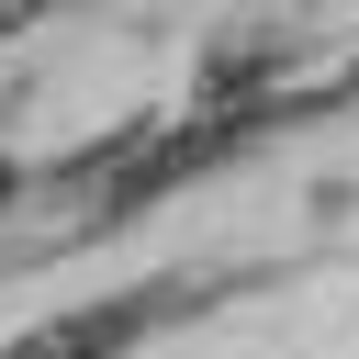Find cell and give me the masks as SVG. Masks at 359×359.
Masks as SVG:
<instances>
[{
    "label": "cell",
    "instance_id": "6da1fadb",
    "mask_svg": "<svg viewBox=\"0 0 359 359\" xmlns=\"http://www.w3.org/2000/svg\"><path fill=\"white\" fill-rule=\"evenodd\" d=\"M135 325H146V303H79V314H45L34 337H11L0 359H112Z\"/></svg>",
    "mask_w": 359,
    "mask_h": 359
},
{
    "label": "cell",
    "instance_id": "7a4b0ae2",
    "mask_svg": "<svg viewBox=\"0 0 359 359\" xmlns=\"http://www.w3.org/2000/svg\"><path fill=\"white\" fill-rule=\"evenodd\" d=\"M11 191H22V168H11V157H0V202H11Z\"/></svg>",
    "mask_w": 359,
    "mask_h": 359
},
{
    "label": "cell",
    "instance_id": "3957f363",
    "mask_svg": "<svg viewBox=\"0 0 359 359\" xmlns=\"http://www.w3.org/2000/svg\"><path fill=\"white\" fill-rule=\"evenodd\" d=\"M22 11H34V0H0V34H11V22H22Z\"/></svg>",
    "mask_w": 359,
    "mask_h": 359
}]
</instances>
